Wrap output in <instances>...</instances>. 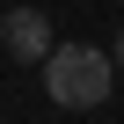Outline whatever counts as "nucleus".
I'll return each instance as SVG.
<instances>
[{
  "mask_svg": "<svg viewBox=\"0 0 124 124\" xmlns=\"http://www.w3.org/2000/svg\"><path fill=\"white\" fill-rule=\"evenodd\" d=\"M117 73H124V37H117Z\"/></svg>",
  "mask_w": 124,
  "mask_h": 124,
  "instance_id": "obj_3",
  "label": "nucleus"
},
{
  "mask_svg": "<svg viewBox=\"0 0 124 124\" xmlns=\"http://www.w3.org/2000/svg\"><path fill=\"white\" fill-rule=\"evenodd\" d=\"M109 88H117V58L109 51H95V44H51L44 95L58 109H95V102H109Z\"/></svg>",
  "mask_w": 124,
  "mask_h": 124,
  "instance_id": "obj_1",
  "label": "nucleus"
},
{
  "mask_svg": "<svg viewBox=\"0 0 124 124\" xmlns=\"http://www.w3.org/2000/svg\"><path fill=\"white\" fill-rule=\"evenodd\" d=\"M0 44H8V58H22V66H44L51 58V22L37 8H8L0 15Z\"/></svg>",
  "mask_w": 124,
  "mask_h": 124,
  "instance_id": "obj_2",
  "label": "nucleus"
}]
</instances>
